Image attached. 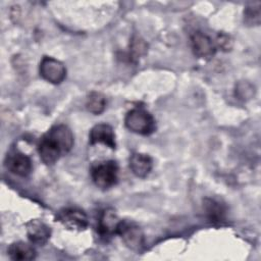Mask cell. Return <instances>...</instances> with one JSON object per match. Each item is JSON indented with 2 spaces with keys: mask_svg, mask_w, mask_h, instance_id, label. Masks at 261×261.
<instances>
[{
  "mask_svg": "<svg viewBox=\"0 0 261 261\" xmlns=\"http://www.w3.org/2000/svg\"><path fill=\"white\" fill-rule=\"evenodd\" d=\"M254 94H255L254 87L247 82L240 83L236 89V95H238V97L243 100L251 99L252 96H254Z\"/></svg>",
  "mask_w": 261,
  "mask_h": 261,
  "instance_id": "obj_17",
  "label": "cell"
},
{
  "mask_svg": "<svg viewBox=\"0 0 261 261\" xmlns=\"http://www.w3.org/2000/svg\"><path fill=\"white\" fill-rule=\"evenodd\" d=\"M120 219L113 209H105L101 212L98 220L97 231L100 237L107 239L116 234Z\"/></svg>",
  "mask_w": 261,
  "mask_h": 261,
  "instance_id": "obj_10",
  "label": "cell"
},
{
  "mask_svg": "<svg viewBox=\"0 0 261 261\" xmlns=\"http://www.w3.org/2000/svg\"><path fill=\"white\" fill-rule=\"evenodd\" d=\"M89 143L91 145L103 144L114 150L116 148V142L112 126L107 123H98L94 125L89 134Z\"/></svg>",
  "mask_w": 261,
  "mask_h": 261,
  "instance_id": "obj_9",
  "label": "cell"
},
{
  "mask_svg": "<svg viewBox=\"0 0 261 261\" xmlns=\"http://www.w3.org/2000/svg\"><path fill=\"white\" fill-rule=\"evenodd\" d=\"M124 124L130 132L148 136L156 128V122L150 112L143 108H134L129 110L124 117Z\"/></svg>",
  "mask_w": 261,
  "mask_h": 261,
  "instance_id": "obj_1",
  "label": "cell"
},
{
  "mask_svg": "<svg viewBox=\"0 0 261 261\" xmlns=\"http://www.w3.org/2000/svg\"><path fill=\"white\" fill-rule=\"evenodd\" d=\"M40 75L53 85L62 83L66 76V68L64 64L50 56H44L39 65Z\"/></svg>",
  "mask_w": 261,
  "mask_h": 261,
  "instance_id": "obj_5",
  "label": "cell"
},
{
  "mask_svg": "<svg viewBox=\"0 0 261 261\" xmlns=\"http://www.w3.org/2000/svg\"><path fill=\"white\" fill-rule=\"evenodd\" d=\"M203 209L206 217L210 222L214 224H219L224 221L226 209L221 202L215 199L206 198L203 202Z\"/></svg>",
  "mask_w": 261,
  "mask_h": 261,
  "instance_id": "obj_13",
  "label": "cell"
},
{
  "mask_svg": "<svg viewBox=\"0 0 261 261\" xmlns=\"http://www.w3.org/2000/svg\"><path fill=\"white\" fill-rule=\"evenodd\" d=\"M153 167L152 158L144 153H134L129 158V168L132 172L140 177H147Z\"/></svg>",
  "mask_w": 261,
  "mask_h": 261,
  "instance_id": "obj_12",
  "label": "cell"
},
{
  "mask_svg": "<svg viewBox=\"0 0 261 261\" xmlns=\"http://www.w3.org/2000/svg\"><path fill=\"white\" fill-rule=\"evenodd\" d=\"M191 45L194 54L203 59L213 57L217 49L213 40L202 32H195L191 36Z\"/></svg>",
  "mask_w": 261,
  "mask_h": 261,
  "instance_id": "obj_8",
  "label": "cell"
},
{
  "mask_svg": "<svg viewBox=\"0 0 261 261\" xmlns=\"http://www.w3.org/2000/svg\"><path fill=\"white\" fill-rule=\"evenodd\" d=\"M214 43L216 45V48L219 47L223 51H228L232 47V39L230 38V36H228L226 34H222V33L217 36L216 42H214Z\"/></svg>",
  "mask_w": 261,
  "mask_h": 261,
  "instance_id": "obj_19",
  "label": "cell"
},
{
  "mask_svg": "<svg viewBox=\"0 0 261 261\" xmlns=\"http://www.w3.org/2000/svg\"><path fill=\"white\" fill-rule=\"evenodd\" d=\"M261 20L260 2L249 3L244 10V22L248 25H259Z\"/></svg>",
  "mask_w": 261,
  "mask_h": 261,
  "instance_id": "obj_16",
  "label": "cell"
},
{
  "mask_svg": "<svg viewBox=\"0 0 261 261\" xmlns=\"http://www.w3.org/2000/svg\"><path fill=\"white\" fill-rule=\"evenodd\" d=\"M38 152L41 160L47 165L54 164L65 154L59 142L48 132L40 139L38 143Z\"/></svg>",
  "mask_w": 261,
  "mask_h": 261,
  "instance_id": "obj_4",
  "label": "cell"
},
{
  "mask_svg": "<svg viewBox=\"0 0 261 261\" xmlns=\"http://www.w3.org/2000/svg\"><path fill=\"white\" fill-rule=\"evenodd\" d=\"M56 220L71 230H85L89 224L87 214L80 208L68 207L58 211Z\"/></svg>",
  "mask_w": 261,
  "mask_h": 261,
  "instance_id": "obj_6",
  "label": "cell"
},
{
  "mask_svg": "<svg viewBox=\"0 0 261 261\" xmlns=\"http://www.w3.org/2000/svg\"><path fill=\"white\" fill-rule=\"evenodd\" d=\"M91 177L98 188L110 189L118 180V165L114 160L99 162L92 166Z\"/></svg>",
  "mask_w": 261,
  "mask_h": 261,
  "instance_id": "obj_2",
  "label": "cell"
},
{
  "mask_svg": "<svg viewBox=\"0 0 261 261\" xmlns=\"http://www.w3.org/2000/svg\"><path fill=\"white\" fill-rule=\"evenodd\" d=\"M123 243L134 251H140L145 245V238L141 227L128 220H120L117 232Z\"/></svg>",
  "mask_w": 261,
  "mask_h": 261,
  "instance_id": "obj_3",
  "label": "cell"
},
{
  "mask_svg": "<svg viewBox=\"0 0 261 261\" xmlns=\"http://www.w3.org/2000/svg\"><path fill=\"white\" fill-rule=\"evenodd\" d=\"M8 256L12 260L16 261H25V260H33L36 258V250L35 248L24 242H15L12 243L8 250Z\"/></svg>",
  "mask_w": 261,
  "mask_h": 261,
  "instance_id": "obj_14",
  "label": "cell"
},
{
  "mask_svg": "<svg viewBox=\"0 0 261 261\" xmlns=\"http://www.w3.org/2000/svg\"><path fill=\"white\" fill-rule=\"evenodd\" d=\"M5 166L10 172L21 177L29 176L33 169L31 158L19 151H12L7 154Z\"/></svg>",
  "mask_w": 261,
  "mask_h": 261,
  "instance_id": "obj_7",
  "label": "cell"
},
{
  "mask_svg": "<svg viewBox=\"0 0 261 261\" xmlns=\"http://www.w3.org/2000/svg\"><path fill=\"white\" fill-rule=\"evenodd\" d=\"M130 49H132V54H133L134 58H138L139 56H141V55L146 53V51H147V44L144 42V40L140 39L139 37H136L132 41Z\"/></svg>",
  "mask_w": 261,
  "mask_h": 261,
  "instance_id": "obj_18",
  "label": "cell"
},
{
  "mask_svg": "<svg viewBox=\"0 0 261 261\" xmlns=\"http://www.w3.org/2000/svg\"><path fill=\"white\" fill-rule=\"evenodd\" d=\"M27 234L29 240L36 245H45L51 236L50 227L43 221L32 219L27 224Z\"/></svg>",
  "mask_w": 261,
  "mask_h": 261,
  "instance_id": "obj_11",
  "label": "cell"
},
{
  "mask_svg": "<svg viewBox=\"0 0 261 261\" xmlns=\"http://www.w3.org/2000/svg\"><path fill=\"white\" fill-rule=\"evenodd\" d=\"M106 104L105 96L99 92H92L87 97L86 107L93 114L98 115L102 113L105 110Z\"/></svg>",
  "mask_w": 261,
  "mask_h": 261,
  "instance_id": "obj_15",
  "label": "cell"
}]
</instances>
